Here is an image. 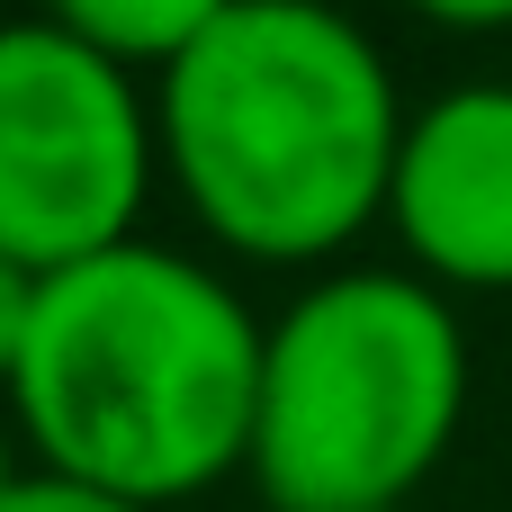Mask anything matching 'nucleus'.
Instances as JSON below:
<instances>
[{"label": "nucleus", "instance_id": "obj_8", "mask_svg": "<svg viewBox=\"0 0 512 512\" xmlns=\"http://www.w3.org/2000/svg\"><path fill=\"white\" fill-rule=\"evenodd\" d=\"M27 315H36V270H18V261L0 252V396H9V369H18Z\"/></svg>", "mask_w": 512, "mask_h": 512}, {"label": "nucleus", "instance_id": "obj_7", "mask_svg": "<svg viewBox=\"0 0 512 512\" xmlns=\"http://www.w3.org/2000/svg\"><path fill=\"white\" fill-rule=\"evenodd\" d=\"M0 512H153V504H126V495H99V486H72V477L27 468V477H18V495H9Z\"/></svg>", "mask_w": 512, "mask_h": 512}, {"label": "nucleus", "instance_id": "obj_4", "mask_svg": "<svg viewBox=\"0 0 512 512\" xmlns=\"http://www.w3.org/2000/svg\"><path fill=\"white\" fill-rule=\"evenodd\" d=\"M162 180V126L144 72L63 36L54 18L0 27V252L18 270H72L144 234Z\"/></svg>", "mask_w": 512, "mask_h": 512}, {"label": "nucleus", "instance_id": "obj_2", "mask_svg": "<svg viewBox=\"0 0 512 512\" xmlns=\"http://www.w3.org/2000/svg\"><path fill=\"white\" fill-rule=\"evenodd\" d=\"M153 126L162 180L234 261L315 270L387 216L405 99L333 0H234L153 72Z\"/></svg>", "mask_w": 512, "mask_h": 512}, {"label": "nucleus", "instance_id": "obj_3", "mask_svg": "<svg viewBox=\"0 0 512 512\" xmlns=\"http://www.w3.org/2000/svg\"><path fill=\"white\" fill-rule=\"evenodd\" d=\"M468 333L423 270H333L270 315L243 477L270 512H396L459 441Z\"/></svg>", "mask_w": 512, "mask_h": 512}, {"label": "nucleus", "instance_id": "obj_5", "mask_svg": "<svg viewBox=\"0 0 512 512\" xmlns=\"http://www.w3.org/2000/svg\"><path fill=\"white\" fill-rule=\"evenodd\" d=\"M387 225L432 288L504 297L512 288V81L441 90L405 117Z\"/></svg>", "mask_w": 512, "mask_h": 512}, {"label": "nucleus", "instance_id": "obj_6", "mask_svg": "<svg viewBox=\"0 0 512 512\" xmlns=\"http://www.w3.org/2000/svg\"><path fill=\"white\" fill-rule=\"evenodd\" d=\"M234 0H36V18H54L63 36L99 45L126 72H171Z\"/></svg>", "mask_w": 512, "mask_h": 512}, {"label": "nucleus", "instance_id": "obj_10", "mask_svg": "<svg viewBox=\"0 0 512 512\" xmlns=\"http://www.w3.org/2000/svg\"><path fill=\"white\" fill-rule=\"evenodd\" d=\"M18 450H27V441H18V423H9V396H0V504H9V495H18V477H27V468H18Z\"/></svg>", "mask_w": 512, "mask_h": 512}, {"label": "nucleus", "instance_id": "obj_9", "mask_svg": "<svg viewBox=\"0 0 512 512\" xmlns=\"http://www.w3.org/2000/svg\"><path fill=\"white\" fill-rule=\"evenodd\" d=\"M405 9H423L432 27H468V36H486V27H512V0H405Z\"/></svg>", "mask_w": 512, "mask_h": 512}, {"label": "nucleus", "instance_id": "obj_1", "mask_svg": "<svg viewBox=\"0 0 512 512\" xmlns=\"http://www.w3.org/2000/svg\"><path fill=\"white\" fill-rule=\"evenodd\" d=\"M270 324L234 279L171 243H108L36 279V315L9 369V423L45 477L189 504L252 459Z\"/></svg>", "mask_w": 512, "mask_h": 512}]
</instances>
